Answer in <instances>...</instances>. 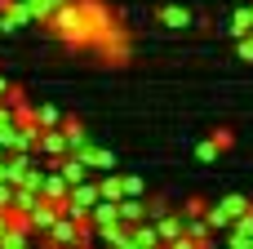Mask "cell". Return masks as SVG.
Masks as SVG:
<instances>
[{
  "label": "cell",
  "mask_w": 253,
  "mask_h": 249,
  "mask_svg": "<svg viewBox=\"0 0 253 249\" xmlns=\"http://www.w3.org/2000/svg\"><path fill=\"white\" fill-rule=\"evenodd\" d=\"M44 27H49L67 49H93V22H89V13H84V4H80V0L58 4V9L44 18Z\"/></svg>",
  "instance_id": "cell-1"
},
{
  "label": "cell",
  "mask_w": 253,
  "mask_h": 249,
  "mask_svg": "<svg viewBox=\"0 0 253 249\" xmlns=\"http://www.w3.org/2000/svg\"><path fill=\"white\" fill-rule=\"evenodd\" d=\"M67 151H71V143H67L62 125H49V129H40V143H36V156H40L44 165H58V160H62Z\"/></svg>",
  "instance_id": "cell-2"
},
{
  "label": "cell",
  "mask_w": 253,
  "mask_h": 249,
  "mask_svg": "<svg viewBox=\"0 0 253 249\" xmlns=\"http://www.w3.org/2000/svg\"><path fill=\"white\" fill-rule=\"evenodd\" d=\"M58 214H62V205H58V200H44V196H40V200H36V209L27 214V223H31V232H36V236H44V232L58 223Z\"/></svg>",
  "instance_id": "cell-3"
},
{
  "label": "cell",
  "mask_w": 253,
  "mask_h": 249,
  "mask_svg": "<svg viewBox=\"0 0 253 249\" xmlns=\"http://www.w3.org/2000/svg\"><path fill=\"white\" fill-rule=\"evenodd\" d=\"M27 22H36L31 9H27V0H0V31H18Z\"/></svg>",
  "instance_id": "cell-4"
},
{
  "label": "cell",
  "mask_w": 253,
  "mask_h": 249,
  "mask_svg": "<svg viewBox=\"0 0 253 249\" xmlns=\"http://www.w3.org/2000/svg\"><path fill=\"white\" fill-rule=\"evenodd\" d=\"M76 156H80V160H84L89 169H98V174H111V169H116V156H111L107 147H93V143H80V147H76Z\"/></svg>",
  "instance_id": "cell-5"
},
{
  "label": "cell",
  "mask_w": 253,
  "mask_h": 249,
  "mask_svg": "<svg viewBox=\"0 0 253 249\" xmlns=\"http://www.w3.org/2000/svg\"><path fill=\"white\" fill-rule=\"evenodd\" d=\"M40 196H44V200H58V205L71 196V183L58 174V165H44V183H40Z\"/></svg>",
  "instance_id": "cell-6"
},
{
  "label": "cell",
  "mask_w": 253,
  "mask_h": 249,
  "mask_svg": "<svg viewBox=\"0 0 253 249\" xmlns=\"http://www.w3.org/2000/svg\"><path fill=\"white\" fill-rule=\"evenodd\" d=\"M89 223H93V232L116 227V223H120V205H116V200H107V196H98V205L89 209Z\"/></svg>",
  "instance_id": "cell-7"
},
{
  "label": "cell",
  "mask_w": 253,
  "mask_h": 249,
  "mask_svg": "<svg viewBox=\"0 0 253 249\" xmlns=\"http://www.w3.org/2000/svg\"><path fill=\"white\" fill-rule=\"evenodd\" d=\"M182 232H187L182 214H165V218H156V236H160V245H173V249H178Z\"/></svg>",
  "instance_id": "cell-8"
},
{
  "label": "cell",
  "mask_w": 253,
  "mask_h": 249,
  "mask_svg": "<svg viewBox=\"0 0 253 249\" xmlns=\"http://www.w3.org/2000/svg\"><path fill=\"white\" fill-rule=\"evenodd\" d=\"M36 200H40V192H36V187L13 183V192H9V214H31V209H36Z\"/></svg>",
  "instance_id": "cell-9"
},
{
  "label": "cell",
  "mask_w": 253,
  "mask_h": 249,
  "mask_svg": "<svg viewBox=\"0 0 253 249\" xmlns=\"http://www.w3.org/2000/svg\"><path fill=\"white\" fill-rule=\"evenodd\" d=\"M156 18H160V27H169V31H187V27H191V13H187L182 4H165Z\"/></svg>",
  "instance_id": "cell-10"
},
{
  "label": "cell",
  "mask_w": 253,
  "mask_h": 249,
  "mask_svg": "<svg viewBox=\"0 0 253 249\" xmlns=\"http://www.w3.org/2000/svg\"><path fill=\"white\" fill-rule=\"evenodd\" d=\"M98 196H102V192H98V183H89V178H84V183H76V187H71V196H67V200H71V205H80V209H93V205H98Z\"/></svg>",
  "instance_id": "cell-11"
},
{
  "label": "cell",
  "mask_w": 253,
  "mask_h": 249,
  "mask_svg": "<svg viewBox=\"0 0 253 249\" xmlns=\"http://www.w3.org/2000/svg\"><path fill=\"white\" fill-rule=\"evenodd\" d=\"M58 125H62V134H67V143H71V151H76L80 143H89V134H84V125H80L76 116H62Z\"/></svg>",
  "instance_id": "cell-12"
},
{
  "label": "cell",
  "mask_w": 253,
  "mask_h": 249,
  "mask_svg": "<svg viewBox=\"0 0 253 249\" xmlns=\"http://www.w3.org/2000/svg\"><path fill=\"white\" fill-rule=\"evenodd\" d=\"M249 31H253V9L245 4V9H236V13H231V36L240 40V36H249Z\"/></svg>",
  "instance_id": "cell-13"
},
{
  "label": "cell",
  "mask_w": 253,
  "mask_h": 249,
  "mask_svg": "<svg viewBox=\"0 0 253 249\" xmlns=\"http://www.w3.org/2000/svg\"><path fill=\"white\" fill-rule=\"evenodd\" d=\"M218 205H222V209H227V214H231V223H236V218H240V214H245V209H253V196H222V200H218Z\"/></svg>",
  "instance_id": "cell-14"
},
{
  "label": "cell",
  "mask_w": 253,
  "mask_h": 249,
  "mask_svg": "<svg viewBox=\"0 0 253 249\" xmlns=\"http://www.w3.org/2000/svg\"><path fill=\"white\" fill-rule=\"evenodd\" d=\"M58 4H67V0H27V9H31V18H36V22H44Z\"/></svg>",
  "instance_id": "cell-15"
},
{
  "label": "cell",
  "mask_w": 253,
  "mask_h": 249,
  "mask_svg": "<svg viewBox=\"0 0 253 249\" xmlns=\"http://www.w3.org/2000/svg\"><path fill=\"white\" fill-rule=\"evenodd\" d=\"M58 120H62V116H58V107H49V102H40V107H36V125H40V129H49V125H58Z\"/></svg>",
  "instance_id": "cell-16"
},
{
  "label": "cell",
  "mask_w": 253,
  "mask_h": 249,
  "mask_svg": "<svg viewBox=\"0 0 253 249\" xmlns=\"http://www.w3.org/2000/svg\"><path fill=\"white\" fill-rule=\"evenodd\" d=\"M196 160H200V165H213V160H218V143H213V138L196 143Z\"/></svg>",
  "instance_id": "cell-17"
},
{
  "label": "cell",
  "mask_w": 253,
  "mask_h": 249,
  "mask_svg": "<svg viewBox=\"0 0 253 249\" xmlns=\"http://www.w3.org/2000/svg\"><path fill=\"white\" fill-rule=\"evenodd\" d=\"M120 183H125V196H142V192H147V183H142L138 174H120Z\"/></svg>",
  "instance_id": "cell-18"
},
{
  "label": "cell",
  "mask_w": 253,
  "mask_h": 249,
  "mask_svg": "<svg viewBox=\"0 0 253 249\" xmlns=\"http://www.w3.org/2000/svg\"><path fill=\"white\" fill-rule=\"evenodd\" d=\"M165 214H173V209H169V200H160V196H151V200H147V218L156 223V218H165Z\"/></svg>",
  "instance_id": "cell-19"
},
{
  "label": "cell",
  "mask_w": 253,
  "mask_h": 249,
  "mask_svg": "<svg viewBox=\"0 0 253 249\" xmlns=\"http://www.w3.org/2000/svg\"><path fill=\"white\" fill-rule=\"evenodd\" d=\"M13 120H18L13 102H9V98H0V129H13Z\"/></svg>",
  "instance_id": "cell-20"
},
{
  "label": "cell",
  "mask_w": 253,
  "mask_h": 249,
  "mask_svg": "<svg viewBox=\"0 0 253 249\" xmlns=\"http://www.w3.org/2000/svg\"><path fill=\"white\" fill-rule=\"evenodd\" d=\"M209 138H213V143H218V151H227V147H231V143H236V134H231V129H213V134H209Z\"/></svg>",
  "instance_id": "cell-21"
},
{
  "label": "cell",
  "mask_w": 253,
  "mask_h": 249,
  "mask_svg": "<svg viewBox=\"0 0 253 249\" xmlns=\"http://www.w3.org/2000/svg\"><path fill=\"white\" fill-rule=\"evenodd\" d=\"M187 214H205V200H200V196H191V200L182 205V218H187Z\"/></svg>",
  "instance_id": "cell-22"
},
{
  "label": "cell",
  "mask_w": 253,
  "mask_h": 249,
  "mask_svg": "<svg viewBox=\"0 0 253 249\" xmlns=\"http://www.w3.org/2000/svg\"><path fill=\"white\" fill-rule=\"evenodd\" d=\"M4 227H9V209H0V236H4Z\"/></svg>",
  "instance_id": "cell-23"
},
{
  "label": "cell",
  "mask_w": 253,
  "mask_h": 249,
  "mask_svg": "<svg viewBox=\"0 0 253 249\" xmlns=\"http://www.w3.org/2000/svg\"><path fill=\"white\" fill-rule=\"evenodd\" d=\"M4 94H9V80H4V76H0V98H4Z\"/></svg>",
  "instance_id": "cell-24"
}]
</instances>
